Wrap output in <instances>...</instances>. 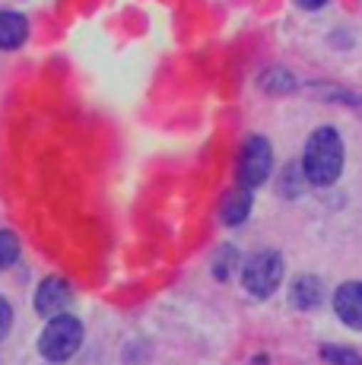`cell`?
<instances>
[{"label": "cell", "instance_id": "obj_1", "mask_svg": "<svg viewBox=\"0 0 362 365\" xmlns=\"http://www.w3.org/2000/svg\"><path fill=\"white\" fill-rule=\"evenodd\" d=\"M343 140L333 128H318L305 143V156H302V172L305 181L315 187H327L340 178L343 172Z\"/></svg>", "mask_w": 362, "mask_h": 365}, {"label": "cell", "instance_id": "obj_2", "mask_svg": "<svg viewBox=\"0 0 362 365\" xmlns=\"http://www.w3.org/2000/svg\"><path fill=\"white\" fill-rule=\"evenodd\" d=\"M83 321L73 314H54L48 318L45 331L38 334V353L45 362H67L83 346Z\"/></svg>", "mask_w": 362, "mask_h": 365}, {"label": "cell", "instance_id": "obj_3", "mask_svg": "<svg viewBox=\"0 0 362 365\" xmlns=\"http://www.w3.org/2000/svg\"><path fill=\"white\" fill-rule=\"evenodd\" d=\"M283 283V257L276 251H257L242 267V286L254 299H270Z\"/></svg>", "mask_w": 362, "mask_h": 365}, {"label": "cell", "instance_id": "obj_4", "mask_svg": "<svg viewBox=\"0 0 362 365\" xmlns=\"http://www.w3.org/2000/svg\"><path fill=\"white\" fill-rule=\"evenodd\" d=\"M270 168H274V150H270L267 137H248L239 153V165H235L239 187H245V191L261 187L270 178Z\"/></svg>", "mask_w": 362, "mask_h": 365}, {"label": "cell", "instance_id": "obj_5", "mask_svg": "<svg viewBox=\"0 0 362 365\" xmlns=\"http://www.w3.org/2000/svg\"><path fill=\"white\" fill-rule=\"evenodd\" d=\"M73 302V286L64 277H48L38 283L36 289V312L41 318H54V314H64V308Z\"/></svg>", "mask_w": 362, "mask_h": 365}, {"label": "cell", "instance_id": "obj_6", "mask_svg": "<svg viewBox=\"0 0 362 365\" xmlns=\"http://www.w3.org/2000/svg\"><path fill=\"white\" fill-rule=\"evenodd\" d=\"M333 312L353 331H362V283H343L333 292Z\"/></svg>", "mask_w": 362, "mask_h": 365}, {"label": "cell", "instance_id": "obj_7", "mask_svg": "<svg viewBox=\"0 0 362 365\" xmlns=\"http://www.w3.org/2000/svg\"><path fill=\"white\" fill-rule=\"evenodd\" d=\"M289 302L299 308V312H311L324 302V283L311 273H302L289 283Z\"/></svg>", "mask_w": 362, "mask_h": 365}, {"label": "cell", "instance_id": "obj_8", "mask_svg": "<svg viewBox=\"0 0 362 365\" xmlns=\"http://www.w3.org/2000/svg\"><path fill=\"white\" fill-rule=\"evenodd\" d=\"M29 38V19L23 13L0 10V51H16Z\"/></svg>", "mask_w": 362, "mask_h": 365}, {"label": "cell", "instance_id": "obj_9", "mask_svg": "<svg viewBox=\"0 0 362 365\" xmlns=\"http://www.w3.org/2000/svg\"><path fill=\"white\" fill-rule=\"evenodd\" d=\"M248 213H252V191L239 187V191H229L226 197H222L219 216L226 226H242V222L248 220Z\"/></svg>", "mask_w": 362, "mask_h": 365}, {"label": "cell", "instance_id": "obj_10", "mask_svg": "<svg viewBox=\"0 0 362 365\" xmlns=\"http://www.w3.org/2000/svg\"><path fill=\"white\" fill-rule=\"evenodd\" d=\"M261 89H267V93H274V96H283V93L296 89V80H292V73H286V70H267V73L261 76Z\"/></svg>", "mask_w": 362, "mask_h": 365}, {"label": "cell", "instance_id": "obj_11", "mask_svg": "<svg viewBox=\"0 0 362 365\" xmlns=\"http://www.w3.org/2000/svg\"><path fill=\"white\" fill-rule=\"evenodd\" d=\"M19 257V238L10 232V229H0V270L13 267Z\"/></svg>", "mask_w": 362, "mask_h": 365}, {"label": "cell", "instance_id": "obj_12", "mask_svg": "<svg viewBox=\"0 0 362 365\" xmlns=\"http://www.w3.org/2000/svg\"><path fill=\"white\" fill-rule=\"evenodd\" d=\"M321 356H324V362H331V365H362V356L350 346H324Z\"/></svg>", "mask_w": 362, "mask_h": 365}, {"label": "cell", "instance_id": "obj_13", "mask_svg": "<svg viewBox=\"0 0 362 365\" xmlns=\"http://www.w3.org/2000/svg\"><path fill=\"white\" fill-rule=\"evenodd\" d=\"M235 264H239L235 248H219V255L213 257V273H217V279H229V277H232Z\"/></svg>", "mask_w": 362, "mask_h": 365}, {"label": "cell", "instance_id": "obj_14", "mask_svg": "<svg viewBox=\"0 0 362 365\" xmlns=\"http://www.w3.org/2000/svg\"><path fill=\"white\" fill-rule=\"evenodd\" d=\"M10 327H13V308H10V302L0 296V340L10 334Z\"/></svg>", "mask_w": 362, "mask_h": 365}, {"label": "cell", "instance_id": "obj_15", "mask_svg": "<svg viewBox=\"0 0 362 365\" xmlns=\"http://www.w3.org/2000/svg\"><path fill=\"white\" fill-rule=\"evenodd\" d=\"M299 6H302V10H321V6L327 4V0H296Z\"/></svg>", "mask_w": 362, "mask_h": 365}]
</instances>
